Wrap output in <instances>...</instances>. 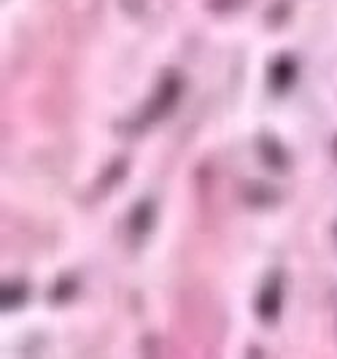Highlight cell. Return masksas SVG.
I'll return each instance as SVG.
<instances>
[{"label":"cell","mask_w":337,"mask_h":359,"mask_svg":"<svg viewBox=\"0 0 337 359\" xmlns=\"http://www.w3.org/2000/svg\"><path fill=\"white\" fill-rule=\"evenodd\" d=\"M270 306L267 308V316H275L278 313V306H281V289H278V284H273L270 289H265L262 292V306Z\"/></svg>","instance_id":"1"}]
</instances>
